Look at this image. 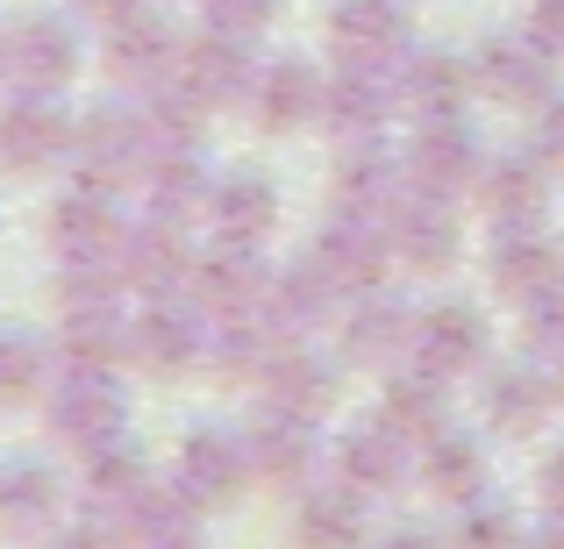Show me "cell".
I'll list each match as a JSON object with an SVG mask.
<instances>
[{"mask_svg":"<svg viewBox=\"0 0 564 549\" xmlns=\"http://www.w3.org/2000/svg\"><path fill=\"white\" fill-rule=\"evenodd\" d=\"M414 450H422V442L379 407V414H365L358 428H344V442H336V471H344V485H358V493L372 499V493H393V485L414 479Z\"/></svg>","mask_w":564,"mask_h":549,"instance_id":"6da1fadb","label":"cell"},{"mask_svg":"<svg viewBox=\"0 0 564 549\" xmlns=\"http://www.w3.org/2000/svg\"><path fill=\"white\" fill-rule=\"evenodd\" d=\"M471 79H479L486 100H508V108H536L543 94L557 86V57L543 51L529 29H500V36L479 43L471 57Z\"/></svg>","mask_w":564,"mask_h":549,"instance_id":"7a4b0ae2","label":"cell"},{"mask_svg":"<svg viewBox=\"0 0 564 549\" xmlns=\"http://www.w3.org/2000/svg\"><path fill=\"white\" fill-rule=\"evenodd\" d=\"M400 165H408L414 193H443V200H457V193L479 186L486 151H479V136L465 129V114H457V122H414V143L400 151Z\"/></svg>","mask_w":564,"mask_h":549,"instance_id":"3957f363","label":"cell"},{"mask_svg":"<svg viewBox=\"0 0 564 549\" xmlns=\"http://www.w3.org/2000/svg\"><path fill=\"white\" fill-rule=\"evenodd\" d=\"M393 94H400V114H414V122H457L479 94V79H471V57L408 51L393 65Z\"/></svg>","mask_w":564,"mask_h":549,"instance_id":"277c9868","label":"cell"},{"mask_svg":"<svg viewBox=\"0 0 564 549\" xmlns=\"http://www.w3.org/2000/svg\"><path fill=\"white\" fill-rule=\"evenodd\" d=\"M393 114H400L393 65H344L336 79H322V122L344 143H372Z\"/></svg>","mask_w":564,"mask_h":549,"instance_id":"5b68a950","label":"cell"},{"mask_svg":"<svg viewBox=\"0 0 564 549\" xmlns=\"http://www.w3.org/2000/svg\"><path fill=\"white\" fill-rule=\"evenodd\" d=\"M486 278H494L500 300H536L543 286H557L564 257H557L551 229H543V221H500L494 250H486Z\"/></svg>","mask_w":564,"mask_h":549,"instance_id":"8992f818","label":"cell"},{"mask_svg":"<svg viewBox=\"0 0 564 549\" xmlns=\"http://www.w3.org/2000/svg\"><path fill=\"white\" fill-rule=\"evenodd\" d=\"M386 257H393V235H386V221H372V215H344V207H336V221L315 235V264L329 272L336 293L386 286Z\"/></svg>","mask_w":564,"mask_h":549,"instance_id":"52a82bcc","label":"cell"},{"mask_svg":"<svg viewBox=\"0 0 564 549\" xmlns=\"http://www.w3.org/2000/svg\"><path fill=\"white\" fill-rule=\"evenodd\" d=\"M329 36H336V57L344 65H400L414 51V29H408V8L400 0H336L329 8Z\"/></svg>","mask_w":564,"mask_h":549,"instance_id":"ba28073f","label":"cell"},{"mask_svg":"<svg viewBox=\"0 0 564 549\" xmlns=\"http://www.w3.org/2000/svg\"><path fill=\"white\" fill-rule=\"evenodd\" d=\"M386 235H393V264H408V272H443V264L465 250L457 207L443 200V193H408V200L393 207V221H386Z\"/></svg>","mask_w":564,"mask_h":549,"instance_id":"9c48e42d","label":"cell"},{"mask_svg":"<svg viewBox=\"0 0 564 549\" xmlns=\"http://www.w3.org/2000/svg\"><path fill=\"white\" fill-rule=\"evenodd\" d=\"M250 36H229V29H207V36H193L180 51V86L200 108H229V100H243L250 86H258V65H250L243 51Z\"/></svg>","mask_w":564,"mask_h":549,"instance_id":"30bf717a","label":"cell"},{"mask_svg":"<svg viewBox=\"0 0 564 549\" xmlns=\"http://www.w3.org/2000/svg\"><path fill=\"white\" fill-rule=\"evenodd\" d=\"M486 350H494V336H486L479 307H429V315H414V364L443 371V378L479 371Z\"/></svg>","mask_w":564,"mask_h":549,"instance_id":"8fae6325","label":"cell"},{"mask_svg":"<svg viewBox=\"0 0 564 549\" xmlns=\"http://www.w3.org/2000/svg\"><path fill=\"white\" fill-rule=\"evenodd\" d=\"M414 350V315L408 300H393L386 286L350 293V321H344V358L350 364H393Z\"/></svg>","mask_w":564,"mask_h":549,"instance_id":"7c38bea8","label":"cell"},{"mask_svg":"<svg viewBox=\"0 0 564 549\" xmlns=\"http://www.w3.org/2000/svg\"><path fill=\"white\" fill-rule=\"evenodd\" d=\"M408 165H400L393 151H379L372 143H350V157L336 165V207L344 215H372V221H393V207L408 200Z\"/></svg>","mask_w":564,"mask_h":549,"instance_id":"4fadbf2b","label":"cell"},{"mask_svg":"<svg viewBox=\"0 0 564 549\" xmlns=\"http://www.w3.org/2000/svg\"><path fill=\"white\" fill-rule=\"evenodd\" d=\"M329 307H336V286H329V272H322V264H293V272L264 278V293H258V321L272 336L322 329V321H329Z\"/></svg>","mask_w":564,"mask_h":549,"instance_id":"5bb4252c","label":"cell"},{"mask_svg":"<svg viewBox=\"0 0 564 549\" xmlns=\"http://www.w3.org/2000/svg\"><path fill=\"white\" fill-rule=\"evenodd\" d=\"M414 479L451 507H471V499H486V450L471 436H457V428H436L414 450Z\"/></svg>","mask_w":564,"mask_h":549,"instance_id":"9a60e30c","label":"cell"},{"mask_svg":"<svg viewBox=\"0 0 564 549\" xmlns=\"http://www.w3.org/2000/svg\"><path fill=\"white\" fill-rule=\"evenodd\" d=\"M486 200V215L500 221H543V207H551V165H543L536 151L529 157H486L479 186H471Z\"/></svg>","mask_w":564,"mask_h":549,"instance_id":"2e32d148","label":"cell"},{"mask_svg":"<svg viewBox=\"0 0 564 549\" xmlns=\"http://www.w3.org/2000/svg\"><path fill=\"white\" fill-rule=\"evenodd\" d=\"M243 450H250V471H264V479H279V485H301L307 471H315L322 442H315V421H307V414L272 407V414H264V421L243 436Z\"/></svg>","mask_w":564,"mask_h":549,"instance_id":"e0dca14e","label":"cell"},{"mask_svg":"<svg viewBox=\"0 0 564 549\" xmlns=\"http://www.w3.org/2000/svg\"><path fill=\"white\" fill-rule=\"evenodd\" d=\"M551 414H557V378H543L536 364H500L486 378V421L500 436H536Z\"/></svg>","mask_w":564,"mask_h":549,"instance_id":"ac0fdd59","label":"cell"},{"mask_svg":"<svg viewBox=\"0 0 564 549\" xmlns=\"http://www.w3.org/2000/svg\"><path fill=\"white\" fill-rule=\"evenodd\" d=\"M243 479H250V450L236 436H215V428H200V436L186 442V457H180V493L193 499V507H207V499H236L243 493Z\"/></svg>","mask_w":564,"mask_h":549,"instance_id":"d6986e66","label":"cell"},{"mask_svg":"<svg viewBox=\"0 0 564 549\" xmlns=\"http://www.w3.org/2000/svg\"><path fill=\"white\" fill-rule=\"evenodd\" d=\"M250 94H258V122L272 129V136L322 122V72L307 65V57H279L272 72H258Z\"/></svg>","mask_w":564,"mask_h":549,"instance_id":"ffe728a7","label":"cell"},{"mask_svg":"<svg viewBox=\"0 0 564 549\" xmlns=\"http://www.w3.org/2000/svg\"><path fill=\"white\" fill-rule=\"evenodd\" d=\"M186 278L200 286V300L215 307V315H243V307H258V293H264L258 243H236V235H221V250H215V257H200Z\"/></svg>","mask_w":564,"mask_h":549,"instance_id":"44dd1931","label":"cell"},{"mask_svg":"<svg viewBox=\"0 0 564 549\" xmlns=\"http://www.w3.org/2000/svg\"><path fill=\"white\" fill-rule=\"evenodd\" d=\"M57 428H65L72 442H94V450H108L115 436H122V393H115L100 371H79V378L57 393Z\"/></svg>","mask_w":564,"mask_h":549,"instance_id":"7402d4cb","label":"cell"},{"mask_svg":"<svg viewBox=\"0 0 564 549\" xmlns=\"http://www.w3.org/2000/svg\"><path fill=\"white\" fill-rule=\"evenodd\" d=\"M264 393H272V407H286V414H307L315 421L322 407L336 399V371L315 358V350H272V364H264Z\"/></svg>","mask_w":564,"mask_h":549,"instance_id":"603a6c76","label":"cell"},{"mask_svg":"<svg viewBox=\"0 0 564 549\" xmlns=\"http://www.w3.org/2000/svg\"><path fill=\"white\" fill-rule=\"evenodd\" d=\"M207 215H215L221 235H236V243H258L264 229H272L279 215V193L258 179V172H236V179H221L215 193H207Z\"/></svg>","mask_w":564,"mask_h":549,"instance_id":"cb8c5ba5","label":"cell"},{"mask_svg":"<svg viewBox=\"0 0 564 549\" xmlns=\"http://www.w3.org/2000/svg\"><path fill=\"white\" fill-rule=\"evenodd\" d=\"M443 399H451V378H443V371H429V364L393 371V378H386V414H393L414 442L443 428Z\"/></svg>","mask_w":564,"mask_h":549,"instance_id":"d4e9b609","label":"cell"},{"mask_svg":"<svg viewBox=\"0 0 564 549\" xmlns=\"http://www.w3.org/2000/svg\"><path fill=\"white\" fill-rule=\"evenodd\" d=\"M14 65H22V79H36L43 94H51L57 79H72V65H79V43H72L65 22H29L22 36H14Z\"/></svg>","mask_w":564,"mask_h":549,"instance_id":"484cf974","label":"cell"},{"mask_svg":"<svg viewBox=\"0 0 564 549\" xmlns=\"http://www.w3.org/2000/svg\"><path fill=\"white\" fill-rule=\"evenodd\" d=\"M108 57H115V72H122V79H158L165 65H180V43H172L165 22H143V14L129 22V14H122V29H115Z\"/></svg>","mask_w":564,"mask_h":549,"instance_id":"4316f807","label":"cell"},{"mask_svg":"<svg viewBox=\"0 0 564 549\" xmlns=\"http://www.w3.org/2000/svg\"><path fill=\"white\" fill-rule=\"evenodd\" d=\"M57 143H65V122H57V108H43V100H22V108L0 122V157H8V165H43Z\"/></svg>","mask_w":564,"mask_h":549,"instance_id":"83f0119b","label":"cell"},{"mask_svg":"<svg viewBox=\"0 0 564 549\" xmlns=\"http://www.w3.org/2000/svg\"><path fill=\"white\" fill-rule=\"evenodd\" d=\"M372 528V514H365V493L358 485H322V493H307V507H301V536H336V542H350V536H365Z\"/></svg>","mask_w":564,"mask_h":549,"instance_id":"f1b7e54d","label":"cell"},{"mask_svg":"<svg viewBox=\"0 0 564 549\" xmlns=\"http://www.w3.org/2000/svg\"><path fill=\"white\" fill-rule=\"evenodd\" d=\"M200 343H207V336H200V321H193V315H151V321L137 329V350H143L158 371L193 364V358H200Z\"/></svg>","mask_w":564,"mask_h":549,"instance_id":"f546056e","label":"cell"},{"mask_svg":"<svg viewBox=\"0 0 564 549\" xmlns=\"http://www.w3.org/2000/svg\"><path fill=\"white\" fill-rule=\"evenodd\" d=\"M129 278H137V286H180L186 278V250H180V235L172 229H143L137 243H129Z\"/></svg>","mask_w":564,"mask_h":549,"instance_id":"4dcf8cb0","label":"cell"},{"mask_svg":"<svg viewBox=\"0 0 564 549\" xmlns=\"http://www.w3.org/2000/svg\"><path fill=\"white\" fill-rule=\"evenodd\" d=\"M529 350L551 358V364H564V278L529 300Z\"/></svg>","mask_w":564,"mask_h":549,"instance_id":"1f68e13d","label":"cell"},{"mask_svg":"<svg viewBox=\"0 0 564 549\" xmlns=\"http://www.w3.org/2000/svg\"><path fill=\"white\" fill-rule=\"evenodd\" d=\"M57 235H65L79 257H94V250L115 235V215H108V207H94V200H65V215H57Z\"/></svg>","mask_w":564,"mask_h":549,"instance_id":"d6a6232c","label":"cell"},{"mask_svg":"<svg viewBox=\"0 0 564 549\" xmlns=\"http://www.w3.org/2000/svg\"><path fill=\"white\" fill-rule=\"evenodd\" d=\"M279 14V0H207V29H229V36H258Z\"/></svg>","mask_w":564,"mask_h":549,"instance_id":"836d02e7","label":"cell"},{"mask_svg":"<svg viewBox=\"0 0 564 549\" xmlns=\"http://www.w3.org/2000/svg\"><path fill=\"white\" fill-rule=\"evenodd\" d=\"M536 157L564 172V86H551V94L536 100Z\"/></svg>","mask_w":564,"mask_h":549,"instance_id":"e575fe53","label":"cell"},{"mask_svg":"<svg viewBox=\"0 0 564 549\" xmlns=\"http://www.w3.org/2000/svg\"><path fill=\"white\" fill-rule=\"evenodd\" d=\"M36 385V350L14 343V336H0V399L8 393H29Z\"/></svg>","mask_w":564,"mask_h":549,"instance_id":"d590c367","label":"cell"},{"mask_svg":"<svg viewBox=\"0 0 564 549\" xmlns=\"http://www.w3.org/2000/svg\"><path fill=\"white\" fill-rule=\"evenodd\" d=\"M529 36L551 57H564V0H536V8H529Z\"/></svg>","mask_w":564,"mask_h":549,"instance_id":"8d00e7d4","label":"cell"},{"mask_svg":"<svg viewBox=\"0 0 564 549\" xmlns=\"http://www.w3.org/2000/svg\"><path fill=\"white\" fill-rule=\"evenodd\" d=\"M543 499H551V514H564V450L543 464Z\"/></svg>","mask_w":564,"mask_h":549,"instance_id":"74e56055","label":"cell"},{"mask_svg":"<svg viewBox=\"0 0 564 549\" xmlns=\"http://www.w3.org/2000/svg\"><path fill=\"white\" fill-rule=\"evenodd\" d=\"M465 528H479V536H514V521H508V514H471Z\"/></svg>","mask_w":564,"mask_h":549,"instance_id":"f35d334b","label":"cell"},{"mask_svg":"<svg viewBox=\"0 0 564 549\" xmlns=\"http://www.w3.org/2000/svg\"><path fill=\"white\" fill-rule=\"evenodd\" d=\"M94 14H129V0H86Z\"/></svg>","mask_w":564,"mask_h":549,"instance_id":"ab89813d","label":"cell"},{"mask_svg":"<svg viewBox=\"0 0 564 549\" xmlns=\"http://www.w3.org/2000/svg\"><path fill=\"white\" fill-rule=\"evenodd\" d=\"M557 399H564V364H557Z\"/></svg>","mask_w":564,"mask_h":549,"instance_id":"60d3db41","label":"cell"}]
</instances>
